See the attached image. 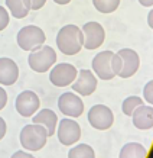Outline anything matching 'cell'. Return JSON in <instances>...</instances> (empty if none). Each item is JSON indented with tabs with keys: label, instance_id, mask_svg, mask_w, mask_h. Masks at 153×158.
<instances>
[{
	"label": "cell",
	"instance_id": "cell-20",
	"mask_svg": "<svg viewBox=\"0 0 153 158\" xmlns=\"http://www.w3.org/2000/svg\"><path fill=\"white\" fill-rule=\"evenodd\" d=\"M92 5L100 13H113L120 6V0H92Z\"/></svg>",
	"mask_w": 153,
	"mask_h": 158
},
{
	"label": "cell",
	"instance_id": "cell-2",
	"mask_svg": "<svg viewBox=\"0 0 153 158\" xmlns=\"http://www.w3.org/2000/svg\"><path fill=\"white\" fill-rule=\"evenodd\" d=\"M92 73L100 80H111L120 71V57L111 51H101L92 58Z\"/></svg>",
	"mask_w": 153,
	"mask_h": 158
},
{
	"label": "cell",
	"instance_id": "cell-26",
	"mask_svg": "<svg viewBox=\"0 0 153 158\" xmlns=\"http://www.w3.org/2000/svg\"><path fill=\"white\" fill-rule=\"evenodd\" d=\"M10 158H35V157L32 155V154L25 152V151H18V152H14Z\"/></svg>",
	"mask_w": 153,
	"mask_h": 158
},
{
	"label": "cell",
	"instance_id": "cell-11",
	"mask_svg": "<svg viewBox=\"0 0 153 158\" xmlns=\"http://www.w3.org/2000/svg\"><path fill=\"white\" fill-rule=\"evenodd\" d=\"M58 107L67 118H80L84 112V102L76 93L67 91L59 96Z\"/></svg>",
	"mask_w": 153,
	"mask_h": 158
},
{
	"label": "cell",
	"instance_id": "cell-5",
	"mask_svg": "<svg viewBox=\"0 0 153 158\" xmlns=\"http://www.w3.org/2000/svg\"><path fill=\"white\" fill-rule=\"evenodd\" d=\"M16 41H18L19 48L30 52V51L35 49L36 47L43 45L45 41H46V36H45V32H43L39 26L28 25V26H23V28L19 31Z\"/></svg>",
	"mask_w": 153,
	"mask_h": 158
},
{
	"label": "cell",
	"instance_id": "cell-21",
	"mask_svg": "<svg viewBox=\"0 0 153 158\" xmlns=\"http://www.w3.org/2000/svg\"><path fill=\"white\" fill-rule=\"evenodd\" d=\"M140 105H143V99L139 96H129L127 99L123 100V105H121V112L124 113L126 116H131V113L134 112L136 107H139Z\"/></svg>",
	"mask_w": 153,
	"mask_h": 158
},
{
	"label": "cell",
	"instance_id": "cell-29",
	"mask_svg": "<svg viewBox=\"0 0 153 158\" xmlns=\"http://www.w3.org/2000/svg\"><path fill=\"white\" fill-rule=\"evenodd\" d=\"M152 16H153V12L150 10L149 12V15H147V25H149V28H152L153 25H152Z\"/></svg>",
	"mask_w": 153,
	"mask_h": 158
},
{
	"label": "cell",
	"instance_id": "cell-19",
	"mask_svg": "<svg viewBox=\"0 0 153 158\" xmlns=\"http://www.w3.org/2000/svg\"><path fill=\"white\" fill-rule=\"evenodd\" d=\"M68 158H96V152L88 144H76L69 149Z\"/></svg>",
	"mask_w": 153,
	"mask_h": 158
},
{
	"label": "cell",
	"instance_id": "cell-24",
	"mask_svg": "<svg viewBox=\"0 0 153 158\" xmlns=\"http://www.w3.org/2000/svg\"><path fill=\"white\" fill-rule=\"evenodd\" d=\"M29 2H30V10L42 9L45 3H46V0H29Z\"/></svg>",
	"mask_w": 153,
	"mask_h": 158
},
{
	"label": "cell",
	"instance_id": "cell-3",
	"mask_svg": "<svg viewBox=\"0 0 153 158\" xmlns=\"http://www.w3.org/2000/svg\"><path fill=\"white\" fill-rule=\"evenodd\" d=\"M48 132L43 128L42 125L38 123H30L23 126V129L20 131L19 139L20 144L26 151H30V152H35V151H39L42 149L46 142H48Z\"/></svg>",
	"mask_w": 153,
	"mask_h": 158
},
{
	"label": "cell",
	"instance_id": "cell-14",
	"mask_svg": "<svg viewBox=\"0 0 153 158\" xmlns=\"http://www.w3.org/2000/svg\"><path fill=\"white\" fill-rule=\"evenodd\" d=\"M19 78V67L10 58H0V84L13 86Z\"/></svg>",
	"mask_w": 153,
	"mask_h": 158
},
{
	"label": "cell",
	"instance_id": "cell-8",
	"mask_svg": "<svg viewBox=\"0 0 153 158\" xmlns=\"http://www.w3.org/2000/svg\"><path fill=\"white\" fill-rule=\"evenodd\" d=\"M76 74H78V71L72 64L61 62V64H57L51 68L49 80L55 87H67L74 83V80L76 78Z\"/></svg>",
	"mask_w": 153,
	"mask_h": 158
},
{
	"label": "cell",
	"instance_id": "cell-12",
	"mask_svg": "<svg viewBox=\"0 0 153 158\" xmlns=\"http://www.w3.org/2000/svg\"><path fill=\"white\" fill-rule=\"evenodd\" d=\"M16 110L20 116L23 118H32V116L39 110L41 100H39L38 94L32 90H25L19 93V96L16 97Z\"/></svg>",
	"mask_w": 153,
	"mask_h": 158
},
{
	"label": "cell",
	"instance_id": "cell-23",
	"mask_svg": "<svg viewBox=\"0 0 153 158\" xmlns=\"http://www.w3.org/2000/svg\"><path fill=\"white\" fill-rule=\"evenodd\" d=\"M9 20H10V13L7 12L6 7L0 6V31H3V29L7 28Z\"/></svg>",
	"mask_w": 153,
	"mask_h": 158
},
{
	"label": "cell",
	"instance_id": "cell-17",
	"mask_svg": "<svg viewBox=\"0 0 153 158\" xmlns=\"http://www.w3.org/2000/svg\"><path fill=\"white\" fill-rule=\"evenodd\" d=\"M6 6L9 9V13L16 19H23L30 12L29 0H6Z\"/></svg>",
	"mask_w": 153,
	"mask_h": 158
},
{
	"label": "cell",
	"instance_id": "cell-16",
	"mask_svg": "<svg viewBox=\"0 0 153 158\" xmlns=\"http://www.w3.org/2000/svg\"><path fill=\"white\" fill-rule=\"evenodd\" d=\"M32 123L42 125L43 128L46 129V132H48V136H53L55 131H57L58 116L51 109H41L32 116Z\"/></svg>",
	"mask_w": 153,
	"mask_h": 158
},
{
	"label": "cell",
	"instance_id": "cell-9",
	"mask_svg": "<svg viewBox=\"0 0 153 158\" xmlns=\"http://www.w3.org/2000/svg\"><path fill=\"white\" fill-rule=\"evenodd\" d=\"M82 36H84V44L82 48L85 49H97L100 48L105 39V31L103 25L98 22H87L82 26Z\"/></svg>",
	"mask_w": 153,
	"mask_h": 158
},
{
	"label": "cell",
	"instance_id": "cell-27",
	"mask_svg": "<svg viewBox=\"0 0 153 158\" xmlns=\"http://www.w3.org/2000/svg\"><path fill=\"white\" fill-rule=\"evenodd\" d=\"M6 131H7V126H6V122L3 118H0V141L5 138Z\"/></svg>",
	"mask_w": 153,
	"mask_h": 158
},
{
	"label": "cell",
	"instance_id": "cell-6",
	"mask_svg": "<svg viewBox=\"0 0 153 158\" xmlns=\"http://www.w3.org/2000/svg\"><path fill=\"white\" fill-rule=\"evenodd\" d=\"M88 123L97 131L110 129L114 123V115L108 106L96 105L88 110Z\"/></svg>",
	"mask_w": 153,
	"mask_h": 158
},
{
	"label": "cell",
	"instance_id": "cell-30",
	"mask_svg": "<svg viewBox=\"0 0 153 158\" xmlns=\"http://www.w3.org/2000/svg\"><path fill=\"white\" fill-rule=\"evenodd\" d=\"M53 2H55L57 5H61V6H64V5H68V3H69L71 0H53Z\"/></svg>",
	"mask_w": 153,
	"mask_h": 158
},
{
	"label": "cell",
	"instance_id": "cell-10",
	"mask_svg": "<svg viewBox=\"0 0 153 158\" xmlns=\"http://www.w3.org/2000/svg\"><path fill=\"white\" fill-rule=\"evenodd\" d=\"M116 54L120 57V62H121V67H120V71L117 76L121 77V78L133 77L140 67L139 54L131 48H121L119 52Z\"/></svg>",
	"mask_w": 153,
	"mask_h": 158
},
{
	"label": "cell",
	"instance_id": "cell-1",
	"mask_svg": "<svg viewBox=\"0 0 153 158\" xmlns=\"http://www.w3.org/2000/svg\"><path fill=\"white\" fill-rule=\"evenodd\" d=\"M84 36L76 25H65L57 35V47L64 55H75L82 49Z\"/></svg>",
	"mask_w": 153,
	"mask_h": 158
},
{
	"label": "cell",
	"instance_id": "cell-25",
	"mask_svg": "<svg viewBox=\"0 0 153 158\" xmlns=\"http://www.w3.org/2000/svg\"><path fill=\"white\" fill-rule=\"evenodd\" d=\"M6 105H7V93L3 87H0V110L5 109Z\"/></svg>",
	"mask_w": 153,
	"mask_h": 158
},
{
	"label": "cell",
	"instance_id": "cell-4",
	"mask_svg": "<svg viewBox=\"0 0 153 158\" xmlns=\"http://www.w3.org/2000/svg\"><path fill=\"white\" fill-rule=\"evenodd\" d=\"M29 67L35 73H46L55 65L57 62V52L49 45H41L36 47L29 52Z\"/></svg>",
	"mask_w": 153,
	"mask_h": 158
},
{
	"label": "cell",
	"instance_id": "cell-18",
	"mask_svg": "<svg viewBox=\"0 0 153 158\" xmlns=\"http://www.w3.org/2000/svg\"><path fill=\"white\" fill-rule=\"evenodd\" d=\"M119 158H147V149L139 142H129L123 145Z\"/></svg>",
	"mask_w": 153,
	"mask_h": 158
},
{
	"label": "cell",
	"instance_id": "cell-28",
	"mask_svg": "<svg viewBox=\"0 0 153 158\" xmlns=\"http://www.w3.org/2000/svg\"><path fill=\"white\" fill-rule=\"evenodd\" d=\"M139 3L144 7H152L153 6V0H139Z\"/></svg>",
	"mask_w": 153,
	"mask_h": 158
},
{
	"label": "cell",
	"instance_id": "cell-15",
	"mask_svg": "<svg viewBox=\"0 0 153 158\" xmlns=\"http://www.w3.org/2000/svg\"><path fill=\"white\" fill-rule=\"evenodd\" d=\"M133 125L140 131H150L153 126V107L150 105H140L131 113Z\"/></svg>",
	"mask_w": 153,
	"mask_h": 158
},
{
	"label": "cell",
	"instance_id": "cell-7",
	"mask_svg": "<svg viewBox=\"0 0 153 158\" xmlns=\"http://www.w3.org/2000/svg\"><path fill=\"white\" fill-rule=\"evenodd\" d=\"M55 132L58 135L59 142L67 147L76 144V141H80L81 138V126L76 123V120L71 118H64L62 120H59Z\"/></svg>",
	"mask_w": 153,
	"mask_h": 158
},
{
	"label": "cell",
	"instance_id": "cell-22",
	"mask_svg": "<svg viewBox=\"0 0 153 158\" xmlns=\"http://www.w3.org/2000/svg\"><path fill=\"white\" fill-rule=\"evenodd\" d=\"M143 99L146 100L147 105H152L153 103V81L152 80H149L146 83V86L143 89Z\"/></svg>",
	"mask_w": 153,
	"mask_h": 158
},
{
	"label": "cell",
	"instance_id": "cell-13",
	"mask_svg": "<svg viewBox=\"0 0 153 158\" xmlns=\"http://www.w3.org/2000/svg\"><path fill=\"white\" fill-rule=\"evenodd\" d=\"M98 80L96 74L90 70H80L76 74V78L72 83V90L78 96H91L97 89Z\"/></svg>",
	"mask_w": 153,
	"mask_h": 158
}]
</instances>
